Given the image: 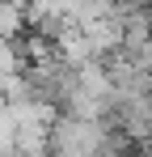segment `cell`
Wrapping results in <instances>:
<instances>
[{"label":"cell","instance_id":"7a4b0ae2","mask_svg":"<svg viewBox=\"0 0 152 157\" xmlns=\"http://www.w3.org/2000/svg\"><path fill=\"white\" fill-rule=\"evenodd\" d=\"M21 34H25V4L0 0V38H21Z\"/></svg>","mask_w":152,"mask_h":157},{"label":"cell","instance_id":"3957f363","mask_svg":"<svg viewBox=\"0 0 152 157\" xmlns=\"http://www.w3.org/2000/svg\"><path fill=\"white\" fill-rule=\"evenodd\" d=\"M0 157H17V149H9V144H0Z\"/></svg>","mask_w":152,"mask_h":157},{"label":"cell","instance_id":"6da1fadb","mask_svg":"<svg viewBox=\"0 0 152 157\" xmlns=\"http://www.w3.org/2000/svg\"><path fill=\"white\" fill-rule=\"evenodd\" d=\"M110 144V128L101 119H51V157H101Z\"/></svg>","mask_w":152,"mask_h":157}]
</instances>
